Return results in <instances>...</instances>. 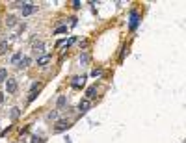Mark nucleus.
Masks as SVG:
<instances>
[{
    "instance_id": "5701e85b",
    "label": "nucleus",
    "mask_w": 186,
    "mask_h": 143,
    "mask_svg": "<svg viewBox=\"0 0 186 143\" xmlns=\"http://www.w3.org/2000/svg\"><path fill=\"white\" fill-rule=\"evenodd\" d=\"M46 117H49V119H56V117H58V113H56V112H50Z\"/></svg>"
},
{
    "instance_id": "0eeeda50",
    "label": "nucleus",
    "mask_w": 186,
    "mask_h": 143,
    "mask_svg": "<svg viewBox=\"0 0 186 143\" xmlns=\"http://www.w3.org/2000/svg\"><path fill=\"white\" fill-rule=\"evenodd\" d=\"M95 93H97V87H95V86H89V87H87V91H86V99H87V101L95 99V97H97Z\"/></svg>"
},
{
    "instance_id": "dca6fc26",
    "label": "nucleus",
    "mask_w": 186,
    "mask_h": 143,
    "mask_svg": "<svg viewBox=\"0 0 186 143\" xmlns=\"http://www.w3.org/2000/svg\"><path fill=\"white\" fill-rule=\"evenodd\" d=\"M35 97H37V89H32V91H30V97H28V102H34Z\"/></svg>"
},
{
    "instance_id": "b1692460",
    "label": "nucleus",
    "mask_w": 186,
    "mask_h": 143,
    "mask_svg": "<svg viewBox=\"0 0 186 143\" xmlns=\"http://www.w3.org/2000/svg\"><path fill=\"white\" fill-rule=\"evenodd\" d=\"M32 139H34L32 143H43V139H41V138H32Z\"/></svg>"
},
{
    "instance_id": "f03ea898",
    "label": "nucleus",
    "mask_w": 186,
    "mask_h": 143,
    "mask_svg": "<svg viewBox=\"0 0 186 143\" xmlns=\"http://www.w3.org/2000/svg\"><path fill=\"white\" fill-rule=\"evenodd\" d=\"M67 128H71V123L65 121V119H61V121H58V123H56L54 132H63V130H67Z\"/></svg>"
},
{
    "instance_id": "6ab92c4d",
    "label": "nucleus",
    "mask_w": 186,
    "mask_h": 143,
    "mask_svg": "<svg viewBox=\"0 0 186 143\" xmlns=\"http://www.w3.org/2000/svg\"><path fill=\"white\" fill-rule=\"evenodd\" d=\"M73 43H76V37H71V39H67V41H65V50H67V49H69V46H71Z\"/></svg>"
},
{
    "instance_id": "39448f33",
    "label": "nucleus",
    "mask_w": 186,
    "mask_h": 143,
    "mask_svg": "<svg viewBox=\"0 0 186 143\" xmlns=\"http://www.w3.org/2000/svg\"><path fill=\"white\" fill-rule=\"evenodd\" d=\"M84 84H86V76H75L73 82H71V86H73L75 89H80Z\"/></svg>"
},
{
    "instance_id": "4be33fe9",
    "label": "nucleus",
    "mask_w": 186,
    "mask_h": 143,
    "mask_svg": "<svg viewBox=\"0 0 186 143\" xmlns=\"http://www.w3.org/2000/svg\"><path fill=\"white\" fill-rule=\"evenodd\" d=\"M73 8H75V9H80V8H82V4L78 2V0H75V2H73Z\"/></svg>"
},
{
    "instance_id": "9b49d317",
    "label": "nucleus",
    "mask_w": 186,
    "mask_h": 143,
    "mask_svg": "<svg viewBox=\"0 0 186 143\" xmlns=\"http://www.w3.org/2000/svg\"><path fill=\"white\" fill-rule=\"evenodd\" d=\"M34 52H35V54H43V52H45V45H43V43L34 45Z\"/></svg>"
},
{
    "instance_id": "393cba45",
    "label": "nucleus",
    "mask_w": 186,
    "mask_h": 143,
    "mask_svg": "<svg viewBox=\"0 0 186 143\" xmlns=\"http://www.w3.org/2000/svg\"><path fill=\"white\" fill-rule=\"evenodd\" d=\"M2 102H4V95H2V93H0V104H2Z\"/></svg>"
},
{
    "instance_id": "7ed1b4c3",
    "label": "nucleus",
    "mask_w": 186,
    "mask_h": 143,
    "mask_svg": "<svg viewBox=\"0 0 186 143\" xmlns=\"http://www.w3.org/2000/svg\"><path fill=\"white\" fill-rule=\"evenodd\" d=\"M89 108H91V101H87V99H82V101L78 102V112H80V113H86Z\"/></svg>"
},
{
    "instance_id": "9d476101",
    "label": "nucleus",
    "mask_w": 186,
    "mask_h": 143,
    "mask_svg": "<svg viewBox=\"0 0 186 143\" xmlns=\"http://www.w3.org/2000/svg\"><path fill=\"white\" fill-rule=\"evenodd\" d=\"M28 65H30V58H22V60L19 61V65H17V67H19V69H26Z\"/></svg>"
},
{
    "instance_id": "6e6552de",
    "label": "nucleus",
    "mask_w": 186,
    "mask_h": 143,
    "mask_svg": "<svg viewBox=\"0 0 186 143\" xmlns=\"http://www.w3.org/2000/svg\"><path fill=\"white\" fill-rule=\"evenodd\" d=\"M50 60H52V58H50L49 54H45V56L37 58V65H39V67H45V65H49V63H50Z\"/></svg>"
},
{
    "instance_id": "1a4fd4ad",
    "label": "nucleus",
    "mask_w": 186,
    "mask_h": 143,
    "mask_svg": "<svg viewBox=\"0 0 186 143\" xmlns=\"http://www.w3.org/2000/svg\"><path fill=\"white\" fill-rule=\"evenodd\" d=\"M65 104H67V97H65V95H60V97H58V102H56L58 110H61V108H63Z\"/></svg>"
},
{
    "instance_id": "a211bd4d",
    "label": "nucleus",
    "mask_w": 186,
    "mask_h": 143,
    "mask_svg": "<svg viewBox=\"0 0 186 143\" xmlns=\"http://www.w3.org/2000/svg\"><path fill=\"white\" fill-rule=\"evenodd\" d=\"M87 60H89V54L87 52H82L80 54V63H87Z\"/></svg>"
},
{
    "instance_id": "aec40b11",
    "label": "nucleus",
    "mask_w": 186,
    "mask_h": 143,
    "mask_svg": "<svg viewBox=\"0 0 186 143\" xmlns=\"http://www.w3.org/2000/svg\"><path fill=\"white\" fill-rule=\"evenodd\" d=\"M19 113H20V112H19V108H13V110H11V119H17V117H19Z\"/></svg>"
},
{
    "instance_id": "ddd939ff",
    "label": "nucleus",
    "mask_w": 186,
    "mask_h": 143,
    "mask_svg": "<svg viewBox=\"0 0 186 143\" xmlns=\"http://www.w3.org/2000/svg\"><path fill=\"white\" fill-rule=\"evenodd\" d=\"M6 24H8V26H15V24H17V19H15L13 15H9V17L6 19Z\"/></svg>"
},
{
    "instance_id": "f8f14e48",
    "label": "nucleus",
    "mask_w": 186,
    "mask_h": 143,
    "mask_svg": "<svg viewBox=\"0 0 186 143\" xmlns=\"http://www.w3.org/2000/svg\"><path fill=\"white\" fill-rule=\"evenodd\" d=\"M6 50H8V41H0V56L6 54Z\"/></svg>"
},
{
    "instance_id": "412c9836",
    "label": "nucleus",
    "mask_w": 186,
    "mask_h": 143,
    "mask_svg": "<svg viewBox=\"0 0 186 143\" xmlns=\"http://www.w3.org/2000/svg\"><path fill=\"white\" fill-rule=\"evenodd\" d=\"M91 75H93V76H101V75H102V71H101V69H95Z\"/></svg>"
},
{
    "instance_id": "20e7f679",
    "label": "nucleus",
    "mask_w": 186,
    "mask_h": 143,
    "mask_svg": "<svg viewBox=\"0 0 186 143\" xmlns=\"http://www.w3.org/2000/svg\"><path fill=\"white\" fill-rule=\"evenodd\" d=\"M138 22H140V15H138V11H132L130 13V30H136L138 28Z\"/></svg>"
},
{
    "instance_id": "f3484780",
    "label": "nucleus",
    "mask_w": 186,
    "mask_h": 143,
    "mask_svg": "<svg viewBox=\"0 0 186 143\" xmlns=\"http://www.w3.org/2000/svg\"><path fill=\"white\" fill-rule=\"evenodd\" d=\"M63 32H67V26H58L52 34H54V35H58V34H63Z\"/></svg>"
},
{
    "instance_id": "2eb2a0df",
    "label": "nucleus",
    "mask_w": 186,
    "mask_h": 143,
    "mask_svg": "<svg viewBox=\"0 0 186 143\" xmlns=\"http://www.w3.org/2000/svg\"><path fill=\"white\" fill-rule=\"evenodd\" d=\"M6 78H8V71L6 69H0V84H2Z\"/></svg>"
},
{
    "instance_id": "f257e3e1",
    "label": "nucleus",
    "mask_w": 186,
    "mask_h": 143,
    "mask_svg": "<svg viewBox=\"0 0 186 143\" xmlns=\"http://www.w3.org/2000/svg\"><path fill=\"white\" fill-rule=\"evenodd\" d=\"M15 6H19L22 9V15H32L34 11H37V6H34L30 2H22V4H15Z\"/></svg>"
},
{
    "instance_id": "423d86ee",
    "label": "nucleus",
    "mask_w": 186,
    "mask_h": 143,
    "mask_svg": "<svg viewBox=\"0 0 186 143\" xmlns=\"http://www.w3.org/2000/svg\"><path fill=\"white\" fill-rule=\"evenodd\" d=\"M6 89H8V93H15L17 91V80L15 78H8L6 80Z\"/></svg>"
},
{
    "instance_id": "4468645a",
    "label": "nucleus",
    "mask_w": 186,
    "mask_h": 143,
    "mask_svg": "<svg viewBox=\"0 0 186 143\" xmlns=\"http://www.w3.org/2000/svg\"><path fill=\"white\" fill-rule=\"evenodd\" d=\"M20 60H22V52H17V54H15V56H13V58H11V63H13V65H15V63H19V61H20Z\"/></svg>"
}]
</instances>
